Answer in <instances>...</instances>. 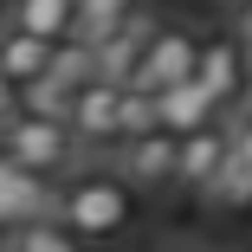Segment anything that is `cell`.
Returning a JSON list of instances; mask_svg holds the SVG:
<instances>
[{
	"instance_id": "cell-15",
	"label": "cell",
	"mask_w": 252,
	"mask_h": 252,
	"mask_svg": "<svg viewBox=\"0 0 252 252\" xmlns=\"http://www.w3.org/2000/svg\"><path fill=\"white\" fill-rule=\"evenodd\" d=\"M233 156H246L252 162V104L239 110V123H233Z\"/></svg>"
},
{
	"instance_id": "cell-5",
	"label": "cell",
	"mask_w": 252,
	"mask_h": 252,
	"mask_svg": "<svg viewBox=\"0 0 252 252\" xmlns=\"http://www.w3.org/2000/svg\"><path fill=\"white\" fill-rule=\"evenodd\" d=\"M233 156V129L226 123H200V129H181V162H175V188L188 194H207L214 175L226 168Z\"/></svg>"
},
{
	"instance_id": "cell-7",
	"label": "cell",
	"mask_w": 252,
	"mask_h": 252,
	"mask_svg": "<svg viewBox=\"0 0 252 252\" xmlns=\"http://www.w3.org/2000/svg\"><path fill=\"white\" fill-rule=\"evenodd\" d=\"M200 78H207V91L220 97V104H239V97L252 91V52H246V39H207L200 45Z\"/></svg>"
},
{
	"instance_id": "cell-1",
	"label": "cell",
	"mask_w": 252,
	"mask_h": 252,
	"mask_svg": "<svg viewBox=\"0 0 252 252\" xmlns=\"http://www.w3.org/2000/svg\"><path fill=\"white\" fill-rule=\"evenodd\" d=\"M59 214H65L84 239H97V233H123L129 214H136V188L123 181V168H117V175L84 168V175H71V181L59 188Z\"/></svg>"
},
{
	"instance_id": "cell-12",
	"label": "cell",
	"mask_w": 252,
	"mask_h": 252,
	"mask_svg": "<svg viewBox=\"0 0 252 252\" xmlns=\"http://www.w3.org/2000/svg\"><path fill=\"white\" fill-rule=\"evenodd\" d=\"M13 26L45 32V39H71L78 32V0H13Z\"/></svg>"
},
{
	"instance_id": "cell-18",
	"label": "cell",
	"mask_w": 252,
	"mask_h": 252,
	"mask_svg": "<svg viewBox=\"0 0 252 252\" xmlns=\"http://www.w3.org/2000/svg\"><path fill=\"white\" fill-rule=\"evenodd\" d=\"M226 7H246V0H226Z\"/></svg>"
},
{
	"instance_id": "cell-11",
	"label": "cell",
	"mask_w": 252,
	"mask_h": 252,
	"mask_svg": "<svg viewBox=\"0 0 252 252\" xmlns=\"http://www.w3.org/2000/svg\"><path fill=\"white\" fill-rule=\"evenodd\" d=\"M52 52H59V39H45V32H26V26H7V39H0V65H7V78L26 91L32 78L52 71Z\"/></svg>"
},
{
	"instance_id": "cell-14",
	"label": "cell",
	"mask_w": 252,
	"mask_h": 252,
	"mask_svg": "<svg viewBox=\"0 0 252 252\" xmlns=\"http://www.w3.org/2000/svg\"><path fill=\"white\" fill-rule=\"evenodd\" d=\"M207 200H214V207H252V162L246 156H226V168L214 175Z\"/></svg>"
},
{
	"instance_id": "cell-2",
	"label": "cell",
	"mask_w": 252,
	"mask_h": 252,
	"mask_svg": "<svg viewBox=\"0 0 252 252\" xmlns=\"http://www.w3.org/2000/svg\"><path fill=\"white\" fill-rule=\"evenodd\" d=\"M0 149H7L13 162L39 168V175H59V168L71 162V149H78V129H71V117H59V110L20 104L7 123H0Z\"/></svg>"
},
{
	"instance_id": "cell-16",
	"label": "cell",
	"mask_w": 252,
	"mask_h": 252,
	"mask_svg": "<svg viewBox=\"0 0 252 252\" xmlns=\"http://www.w3.org/2000/svg\"><path fill=\"white\" fill-rule=\"evenodd\" d=\"M13 104H20V84L7 78V65H0V117H13Z\"/></svg>"
},
{
	"instance_id": "cell-8",
	"label": "cell",
	"mask_w": 252,
	"mask_h": 252,
	"mask_svg": "<svg viewBox=\"0 0 252 252\" xmlns=\"http://www.w3.org/2000/svg\"><path fill=\"white\" fill-rule=\"evenodd\" d=\"M45 207H59V188H45L39 168L13 162L7 149H0V226H13L26 214H45Z\"/></svg>"
},
{
	"instance_id": "cell-17",
	"label": "cell",
	"mask_w": 252,
	"mask_h": 252,
	"mask_svg": "<svg viewBox=\"0 0 252 252\" xmlns=\"http://www.w3.org/2000/svg\"><path fill=\"white\" fill-rule=\"evenodd\" d=\"M7 26H13V0H0V39H7Z\"/></svg>"
},
{
	"instance_id": "cell-6",
	"label": "cell",
	"mask_w": 252,
	"mask_h": 252,
	"mask_svg": "<svg viewBox=\"0 0 252 252\" xmlns=\"http://www.w3.org/2000/svg\"><path fill=\"white\" fill-rule=\"evenodd\" d=\"M117 123H123V84L117 78H84L78 97H71V129L78 142H117Z\"/></svg>"
},
{
	"instance_id": "cell-9",
	"label": "cell",
	"mask_w": 252,
	"mask_h": 252,
	"mask_svg": "<svg viewBox=\"0 0 252 252\" xmlns=\"http://www.w3.org/2000/svg\"><path fill=\"white\" fill-rule=\"evenodd\" d=\"M156 26H162L156 13H142V7H136L110 39H97V71L117 78V84H129V78H136V65H142V52H149V39H156Z\"/></svg>"
},
{
	"instance_id": "cell-3",
	"label": "cell",
	"mask_w": 252,
	"mask_h": 252,
	"mask_svg": "<svg viewBox=\"0 0 252 252\" xmlns=\"http://www.w3.org/2000/svg\"><path fill=\"white\" fill-rule=\"evenodd\" d=\"M175 162H181V129H168V123L123 136V149H117V168L129 188H175Z\"/></svg>"
},
{
	"instance_id": "cell-10",
	"label": "cell",
	"mask_w": 252,
	"mask_h": 252,
	"mask_svg": "<svg viewBox=\"0 0 252 252\" xmlns=\"http://www.w3.org/2000/svg\"><path fill=\"white\" fill-rule=\"evenodd\" d=\"M156 104H162V123L168 129H200V123H214L220 117V97L207 91V78H175L168 91H156Z\"/></svg>"
},
{
	"instance_id": "cell-4",
	"label": "cell",
	"mask_w": 252,
	"mask_h": 252,
	"mask_svg": "<svg viewBox=\"0 0 252 252\" xmlns=\"http://www.w3.org/2000/svg\"><path fill=\"white\" fill-rule=\"evenodd\" d=\"M200 45H207V39H194L188 26H156V39H149V52H142V65H136L129 84L168 91L175 78H194V71H200Z\"/></svg>"
},
{
	"instance_id": "cell-13",
	"label": "cell",
	"mask_w": 252,
	"mask_h": 252,
	"mask_svg": "<svg viewBox=\"0 0 252 252\" xmlns=\"http://www.w3.org/2000/svg\"><path fill=\"white\" fill-rule=\"evenodd\" d=\"M136 13V0H78V39H110L123 20Z\"/></svg>"
}]
</instances>
